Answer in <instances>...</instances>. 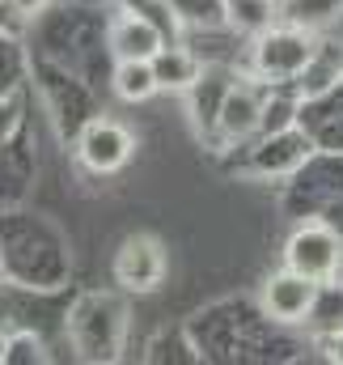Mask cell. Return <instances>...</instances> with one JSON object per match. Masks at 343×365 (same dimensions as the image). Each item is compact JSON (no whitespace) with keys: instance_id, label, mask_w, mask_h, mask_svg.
I'll list each match as a JSON object with an SVG mask.
<instances>
[{"instance_id":"1","label":"cell","mask_w":343,"mask_h":365,"mask_svg":"<svg viewBox=\"0 0 343 365\" xmlns=\"http://www.w3.org/2000/svg\"><path fill=\"white\" fill-rule=\"evenodd\" d=\"M284 268L314 284H327L335 280L343 268V242L339 234L327 225V221H305L292 230V238L284 242Z\"/></svg>"},{"instance_id":"2","label":"cell","mask_w":343,"mask_h":365,"mask_svg":"<svg viewBox=\"0 0 343 365\" xmlns=\"http://www.w3.org/2000/svg\"><path fill=\"white\" fill-rule=\"evenodd\" d=\"M314 34L301 26H267L255 38V73L258 81H297L314 56Z\"/></svg>"},{"instance_id":"3","label":"cell","mask_w":343,"mask_h":365,"mask_svg":"<svg viewBox=\"0 0 343 365\" xmlns=\"http://www.w3.org/2000/svg\"><path fill=\"white\" fill-rule=\"evenodd\" d=\"M77 153L93 175H115L132 162L136 140L119 119H93V123H85V132L77 140Z\"/></svg>"},{"instance_id":"4","label":"cell","mask_w":343,"mask_h":365,"mask_svg":"<svg viewBox=\"0 0 343 365\" xmlns=\"http://www.w3.org/2000/svg\"><path fill=\"white\" fill-rule=\"evenodd\" d=\"M318 293H322V284L284 268V272H275L263 284V310L271 319H280V323H305L314 314V306H318Z\"/></svg>"},{"instance_id":"5","label":"cell","mask_w":343,"mask_h":365,"mask_svg":"<svg viewBox=\"0 0 343 365\" xmlns=\"http://www.w3.org/2000/svg\"><path fill=\"white\" fill-rule=\"evenodd\" d=\"M162 276H166V255H162L157 238L136 234V238H127L119 247V255H115V280L123 289H140L144 293V289L162 284Z\"/></svg>"},{"instance_id":"6","label":"cell","mask_w":343,"mask_h":365,"mask_svg":"<svg viewBox=\"0 0 343 365\" xmlns=\"http://www.w3.org/2000/svg\"><path fill=\"white\" fill-rule=\"evenodd\" d=\"M162 47H166V34H162L157 21H149L144 13H119V17L110 21V51L119 56V64H123V60L149 64Z\"/></svg>"},{"instance_id":"7","label":"cell","mask_w":343,"mask_h":365,"mask_svg":"<svg viewBox=\"0 0 343 365\" xmlns=\"http://www.w3.org/2000/svg\"><path fill=\"white\" fill-rule=\"evenodd\" d=\"M258 119H263V90L250 86V81L229 86L225 98H221V106H216V128H221V136H225V140H242V136H250L258 128Z\"/></svg>"},{"instance_id":"8","label":"cell","mask_w":343,"mask_h":365,"mask_svg":"<svg viewBox=\"0 0 343 365\" xmlns=\"http://www.w3.org/2000/svg\"><path fill=\"white\" fill-rule=\"evenodd\" d=\"M149 64H153V81H157V90L186 93V90H195V86L204 81V64H199V56L186 51V47H162Z\"/></svg>"},{"instance_id":"9","label":"cell","mask_w":343,"mask_h":365,"mask_svg":"<svg viewBox=\"0 0 343 365\" xmlns=\"http://www.w3.org/2000/svg\"><path fill=\"white\" fill-rule=\"evenodd\" d=\"M339 77H343V47L339 43H318L310 64H305V73L297 81H301L305 93H322V90H331Z\"/></svg>"},{"instance_id":"10","label":"cell","mask_w":343,"mask_h":365,"mask_svg":"<svg viewBox=\"0 0 343 365\" xmlns=\"http://www.w3.org/2000/svg\"><path fill=\"white\" fill-rule=\"evenodd\" d=\"M115 93L123 102H149L157 93V81H153V64H140V60H123L115 68Z\"/></svg>"},{"instance_id":"11","label":"cell","mask_w":343,"mask_h":365,"mask_svg":"<svg viewBox=\"0 0 343 365\" xmlns=\"http://www.w3.org/2000/svg\"><path fill=\"white\" fill-rule=\"evenodd\" d=\"M343 13V0H284V21L301 26V30H318L327 21H335Z\"/></svg>"},{"instance_id":"12","label":"cell","mask_w":343,"mask_h":365,"mask_svg":"<svg viewBox=\"0 0 343 365\" xmlns=\"http://www.w3.org/2000/svg\"><path fill=\"white\" fill-rule=\"evenodd\" d=\"M229 17L246 30H267L271 26V0H229Z\"/></svg>"},{"instance_id":"13","label":"cell","mask_w":343,"mask_h":365,"mask_svg":"<svg viewBox=\"0 0 343 365\" xmlns=\"http://www.w3.org/2000/svg\"><path fill=\"white\" fill-rule=\"evenodd\" d=\"M327 357H331V365H343V331L327 340Z\"/></svg>"},{"instance_id":"14","label":"cell","mask_w":343,"mask_h":365,"mask_svg":"<svg viewBox=\"0 0 343 365\" xmlns=\"http://www.w3.org/2000/svg\"><path fill=\"white\" fill-rule=\"evenodd\" d=\"M9 4H13V9H17V13H34V9H38V4H43V0H9Z\"/></svg>"}]
</instances>
